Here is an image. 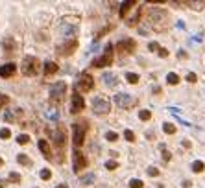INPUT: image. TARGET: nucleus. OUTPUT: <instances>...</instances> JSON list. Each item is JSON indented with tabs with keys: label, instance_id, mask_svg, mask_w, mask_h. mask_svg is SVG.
Wrapping results in <instances>:
<instances>
[{
	"label": "nucleus",
	"instance_id": "obj_1",
	"mask_svg": "<svg viewBox=\"0 0 205 188\" xmlns=\"http://www.w3.org/2000/svg\"><path fill=\"white\" fill-rule=\"evenodd\" d=\"M21 70H22V74H24V76H37V74H39V70H41V63H39L37 57L28 55V57H24V59H22Z\"/></svg>",
	"mask_w": 205,
	"mask_h": 188
},
{
	"label": "nucleus",
	"instance_id": "obj_2",
	"mask_svg": "<svg viewBox=\"0 0 205 188\" xmlns=\"http://www.w3.org/2000/svg\"><path fill=\"white\" fill-rule=\"evenodd\" d=\"M111 63H113V44L109 42V44L105 46V50H103L102 55L96 57V59H92L91 66H94V68H102V66H111Z\"/></svg>",
	"mask_w": 205,
	"mask_h": 188
},
{
	"label": "nucleus",
	"instance_id": "obj_3",
	"mask_svg": "<svg viewBox=\"0 0 205 188\" xmlns=\"http://www.w3.org/2000/svg\"><path fill=\"white\" fill-rule=\"evenodd\" d=\"M72 133H74V137H72V140H74V146L80 147L83 144V140H85V133H87V124L82 122V124H74L72 125Z\"/></svg>",
	"mask_w": 205,
	"mask_h": 188
},
{
	"label": "nucleus",
	"instance_id": "obj_4",
	"mask_svg": "<svg viewBox=\"0 0 205 188\" xmlns=\"http://www.w3.org/2000/svg\"><path fill=\"white\" fill-rule=\"evenodd\" d=\"M92 111L96 113V114H107L109 111H111V105L109 102L102 98V96H96L94 100H92Z\"/></svg>",
	"mask_w": 205,
	"mask_h": 188
},
{
	"label": "nucleus",
	"instance_id": "obj_5",
	"mask_svg": "<svg viewBox=\"0 0 205 188\" xmlns=\"http://www.w3.org/2000/svg\"><path fill=\"white\" fill-rule=\"evenodd\" d=\"M92 87H94V80H92V76H89L87 72H83L82 76H80V80L76 81V89L82 90V92H89Z\"/></svg>",
	"mask_w": 205,
	"mask_h": 188
},
{
	"label": "nucleus",
	"instance_id": "obj_6",
	"mask_svg": "<svg viewBox=\"0 0 205 188\" xmlns=\"http://www.w3.org/2000/svg\"><path fill=\"white\" fill-rule=\"evenodd\" d=\"M115 104L118 105V107H122V109H131L133 105L137 104V100H135L133 96H129V94L120 92V94H117V96H115Z\"/></svg>",
	"mask_w": 205,
	"mask_h": 188
},
{
	"label": "nucleus",
	"instance_id": "obj_7",
	"mask_svg": "<svg viewBox=\"0 0 205 188\" xmlns=\"http://www.w3.org/2000/svg\"><path fill=\"white\" fill-rule=\"evenodd\" d=\"M76 48H78V41H76V39H68L65 44H59V46H58V54L63 55V57H67V55L74 54Z\"/></svg>",
	"mask_w": 205,
	"mask_h": 188
},
{
	"label": "nucleus",
	"instance_id": "obj_8",
	"mask_svg": "<svg viewBox=\"0 0 205 188\" xmlns=\"http://www.w3.org/2000/svg\"><path fill=\"white\" fill-rule=\"evenodd\" d=\"M65 92H67V83H65V81H58V83H54L50 87V96H52V100H61L63 96H65Z\"/></svg>",
	"mask_w": 205,
	"mask_h": 188
},
{
	"label": "nucleus",
	"instance_id": "obj_9",
	"mask_svg": "<svg viewBox=\"0 0 205 188\" xmlns=\"http://www.w3.org/2000/svg\"><path fill=\"white\" fill-rule=\"evenodd\" d=\"M72 161H74V171H82L83 168L87 166V159L80 149H74L72 153Z\"/></svg>",
	"mask_w": 205,
	"mask_h": 188
},
{
	"label": "nucleus",
	"instance_id": "obj_10",
	"mask_svg": "<svg viewBox=\"0 0 205 188\" xmlns=\"http://www.w3.org/2000/svg\"><path fill=\"white\" fill-rule=\"evenodd\" d=\"M83 107H85L83 96H80L78 92H74V94H72V104H70V113H72V114H78V113L83 111Z\"/></svg>",
	"mask_w": 205,
	"mask_h": 188
},
{
	"label": "nucleus",
	"instance_id": "obj_11",
	"mask_svg": "<svg viewBox=\"0 0 205 188\" xmlns=\"http://www.w3.org/2000/svg\"><path fill=\"white\" fill-rule=\"evenodd\" d=\"M54 144L59 147V149H63V147L67 146V131L63 127H58L54 131Z\"/></svg>",
	"mask_w": 205,
	"mask_h": 188
},
{
	"label": "nucleus",
	"instance_id": "obj_12",
	"mask_svg": "<svg viewBox=\"0 0 205 188\" xmlns=\"http://www.w3.org/2000/svg\"><path fill=\"white\" fill-rule=\"evenodd\" d=\"M117 50H118L120 54H129V52H133V50H135V41H131V39L118 41V42H117Z\"/></svg>",
	"mask_w": 205,
	"mask_h": 188
},
{
	"label": "nucleus",
	"instance_id": "obj_13",
	"mask_svg": "<svg viewBox=\"0 0 205 188\" xmlns=\"http://www.w3.org/2000/svg\"><path fill=\"white\" fill-rule=\"evenodd\" d=\"M17 72V65L15 63H6L0 66V78H11Z\"/></svg>",
	"mask_w": 205,
	"mask_h": 188
},
{
	"label": "nucleus",
	"instance_id": "obj_14",
	"mask_svg": "<svg viewBox=\"0 0 205 188\" xmlns=\"http://www.w3.org/2000/svg\"><path fill=\"white\" fill-rule=\"evenodd\" d=\"M2 48H4L6 54H15L17 44H15V41H13V37H4V39H2Z\"/></svg>",
	"mask_w": 205,
	"mask_h": 188
},
{
	"label": "nucleus",
	"instance_id": "obj_15",
	"mask_svg": "<svg viewBox=\"0 0 205 188\" xmlns=\"http://www.w3.org/2000/svg\"><path fill=\"white\" fill-rule=\"evenodd\" d=\"M102 81L107 85V87H115V85L118 83V78H117V74H113V72H103Z\"/></svg>",
	"mask_w": 205,
	"mask_h": 188
},
{
	"label": "nucleus",
	"instance_id": "obj_16",
	"mask_svg": "<svg viewBox=\"0 0 205 188\" xmlns=\"http://www.w3.org/2000/svg\"><path fill=\"white\" fill-rule=\"evenodd\" d=\"M61 33H65V37H74L78 33V28L76 26H70V24H61Z\"/></svg>",
	"mask_w": 205,
	"mask_h": 188
},
{
	"label": "nucleus",
	"instance_id": "obj_17",
	"mask_svg": "<svg viewBox=\"0 0 205 188\" xmlns=\"http://www.w3.org/2000/svg\"><path fill=\"white\" fill-rule=\"evenodd\" d=\"M39 149L42 151V155H44V159H52V149H50V144H48V140H39Z\"/></svg>",
	"mask_w": 205,
	"mask_h": 188
},
{
	"label": "nucleus",
	"instance_id": "obj_18",
	"mask_svg": "<svg viewBox=\"0 0 205 188\" xmlns=\"http://www.w3.org/2000/svg\"><path fill=\"white\" fill-rule=\"evenodd\" d=\"M181 4L192 7V9H196V11H200V9L205 7V0H187V2H181Z\"/></svg>",
	"mask_w": 205,
	"mask_h": 188
},
{
	"label": "nucleus",
	"instance_id": "obj_19",
	"mask_svg": "<svg viewBox=\"0 0 205 188\" xmlns=\"http://www.w3.org/2000/svg\"><path fill=\"white\" fill-rule=\"evenodd\" d=\"M133 6H135V0H128V2H122V6H120V17H126V15H128V11H129Z\"/></svg>",
	"mask_w": 205,
	"mask_h": 188
},
{
	"label": "nucleus",
	"instance_id": "obj_20",
	"mask_svg": "<svg viewBox=\"0 0 205 188\" xmlns=\"http://www.w3.org/2000/svg\"><path fill=\"white\" fill-rule=\"evenodd\" d=\"M56 72H58V65H56V63H52V61L44 63V74H46V76L56 74Z\"/></svg>",
	"mask_w": 205,
	"mask_h": 188
},
{
	"label": "nucleus",
	"instance_id": "obj_21",
	"mask_svg": "<svg viewBox=\"0 0 205 188\" xmlns=\"http://www.w3.org/2000/svg\"><path fill=\"white\" fill-rule=\"evenodd\" d=\"M166 81H168L170 85H178L179 83V76H178L176 72H170V74L166 76Z\"/></svg>",
	"mask_w": 205,
	"mask_h": 188
},
{
	"label": "nucleus",
	"instance_id": "obj_22",
	"mask_svg": "<svg viewBox=\"0 0 205 188\" xmlns=\"http://www.w3.org/2000/svg\"><path fill=\"white\" fill-rule=\"evenodd\" d=\"M205 170V164L202 161H196V162H192V171H196V173H202Z\"/></svg>",
	"mask_w": 205,
	"mask_h": 188
},
{
	"label": "nucleus",
	"instance_id": "obj_23",
	"mask_svg": "<svg viewBox=\"0 0 205 188\" xmlns=\"http://www.w3.org/2000/svg\"><path fill=\"white\" fill-rule=\"evenodd\" d=\"M105 140H109V142H117V140H118V133H115V131H107V133H105Z\"/></svg>",
	"mask_w": 205,
	"mask_h": 188
},
{
	"label": "nucleus",
	"instance_id": "obj_24",
	"mask_svg": "<svg viewBox=\"0 0 205 188\" xmlns=\"http://www.w3.org/2000/svg\"><path fill=\"white\" fill-rule=\"evenodd\" d=\"M126 80H128V83H131V85L139 83V76H137V74H131V72L126 74Z\"/></svg>",
	"mask_w": 205,
	"mask_h": 188
},
{
	"label": "nucleus",
	"instance_id": "obj_25",
	"mask_svg": "<svg viewBox=\"0 0 205 188\" xmlns=\"http://www.w3.org/2000/svg\"><path fill=\"white\" fill-rule=\"evenodd\" d=\"M17 161H19L21 164H24V166H30V164H32V161H30V157H26L24 153H21V155L17 157Z\"/></svg>",
	"mask_w": 205,
	"mask_h": 188
},
{
	"label": "nucleus",
	"instance_id": "obj_26",
	"mask_svg": "<svg viewBox=\"0 0 205 188\" xmlns=\"http://www.w3.org/2000/svg\"><path fill=\"white\" fill-rule=\"evenodd\" d=\"M163 131L166 133V135H174V133H176V125H172V124H164V125H163Z\"/></svg>",
	"mask_w": 205,
	"mask_h": 188
},
{
	"label": "nucleus",
	"instance_id": "obj_27",
	"mask_svg": "<svg viewBox=\"0 0 205 188\" xmlns=\"http://www.w3.org/2000/svg\"><path fill=\"white\" fill-rule=\"evenodd\" d=\"M9 137H11V131H9L8 127H4V129H0V138H2V140H8Z\"/></svg>",
	"mask_w": 205,
	"mask_h": 188
},
{
	"label": "nucleus",
	"instance_id": "obj_28",
	"mask_svg": "<svg viewBox=\"0 0 205 188\" xmlns=\"http://www.w3.org/2000/svg\"><path fill=\"white\" fill-rule=\"evenodd\" d=\"M17 142H19L21 146H24V144L30 142V137H28V135H19V137H17Z\"/></svg>",
	"mask_w": 205,
	"mask_h": 188
},
{
	"label": "nucleus",
	"instance_id": "obj_29",
	"mask_svg": "<svg viewBox=\"0 0 205 188\" xmlns=\"http://www.w3.org/2000/svg\"><path fill=\"white\" fill-rule=\"evenodd\" d=\"M129 188H142V181L141 179H131L129 181Z\"/></svg>",
	"mask_w": 205,
	"mask_h": 188
},
{
	"label": "nucleus",
	"instance_id": "obj_30",
	"mask_svg": "<svg viewBox=\"0 0 205 188\" xmlns=\"http://www.w3.org/2000/svg\"><path fill=\"white\" fill-rule=\"evenodd\" d=\"M139 118H141V120H150V118H152V113L144 109V111H141V113H139Z\"/></svg>",
	"mask_w": 205,
	"mask_h": 188
},
{
	"label": "nucleus",
	"instance_id": "obj_31",
	"mask_svg": "<svg viewBox=\"0 0 205 188\" xmlns=\"http://www.w3.org/2000/svg\"><path fill=\"white\" fill-rule=\"evenodd\" d=\"M124 137H126V140H128V142H133V140H135V135H133V131H129V129H126V131H124Z\"/></svg>",
	"mask_w": 205,
	"mask_h": 188
},
{
	"label": "nucleus",
	"instance_id": "obj_32",
	"mask_svg": "<svg viewBox=\"0 0 205 188\" xmlns=\"http://www.w3.org/2000/svg\"><path fill=\"white\" fill-rule=\"evenodd\" d=\"M94 181V175L91 173V175H85V177H82V185H91Z\"/></svg>",
	"mask_w": 205,
	"mask_h": 188
},
{
	"label": "nucleus",
	"instance_id": "obj_33",
	"mask_svg": "<svg viewBox=\"0 0 205 188\" xmlns=\"http://www.w3.org/2000/svg\"><path fill=\"white\" fill-rule=\"evenodd\" d=\"M187 81H188V83H196V81H198V76H196L194 72H188V74H187Z\"/></svg>",
	"mask_w": 205,
	"mask_h": 188
},
{
	"label": "nucleus",
	"instance_id": "obj_34",
	"mask_svg": "<svg viewBox=\"0 0 205 188\" xmlns=\"http://www.w3.org/2000/svg\"><path fill=\"white\" fill-rule=\"evenodd\" d=\"M9 181H11V183H21V175L15 173V171H11V173H9Z\"/></svg>",
	"mask_w": 205,
	"mask_h": 188
},
{
	"label": "nucleus",
	"instance_id": "obj_35",
	"mask_svg": "<svg viewBox=\"0 0 205 188\" xmlns=\"http://www.w3.org/2000/svg\"><path fill=\"white\" fill-rule=\"evenodd\" d=\"M146 171H148V175H152V177H157V175H159V170H157V168H153V166H150Z\"/></svg>",
	"mask_w": 205,
	"mask_h": 188
},
{
	"label": "nucleus",
	"instance_id": "obj_36",
	"mask_svg": "<svg viewBox=\"0 0 205 188\" xmlns=\"http://www.w3.org/2000/svg\"><path fill=\"white\" fill-rule=\"evenodd\" d=\"M50 177H52V171H50V170H42V171H41V179L48 181Z\"/></svg>",
	"mask_w": 205,
	"mask_h": 188
},
{
	"label": "nucleus",
	"instance_id": "obj_37",
	"mask_svg": "<svg viewBox=\"0 0 205 188\" xmlns=\"http://www.w3.org/2000/svg\"><path fill=\"white\" fill-rule=\"evenodd\" d=\"M117 166H118L117 161H107V162H105V168H107V170H115Z\"/></svg>",
	"mask_w": 205,
	"mask_h": 188
},
{
	"label": "nucleus",
	"instance_id": "obj_38",
	"mask_svg": "<svg viewBox=\"0 0 205 188\" xmlns=\"http://www.w3.org/2000/svg\"><path fill=\"white\" fill-rule=\"evenodd\" d=\"M8 102H9V98H8V96H6V94H0V109H2V107H4V105L8 104Z\"/></svg>",
	"mask_w": 205,
	"mask_h": 188
},
{
	"label": "nucleus",
	"instance_id": "obj_39",
	"mask_svg": "<svg viewBox=\"0 0 205 188\" xmlns=\"http://www.w3.org/2000/svg\"><path fill=\"white\" fill-rule=\"evenodd\" d=\"M163 159H164V161H166V162H168L170 159H172V153H170L168 149H163Z\"/></svg>",
	"mask_w": 205,
	"mask_h": 188
},
{
	"label": "nucleus",
	"instance_id": "obj_40",
	"mask_svg": "<svg viewBox=\"0 0 205 188\" xmlns=\"http://www.w3.org/2000/svg\"><path fill=\"white\" fill-rule=\"evenodd\" d=\"M150 50H152V52H159V50H161V46H159L157 42H150Z\"/></svg>",
	"mask_w": 205,
	"mask_h": 188
},
{
	"label": "nucleus",
	"instance_id": "obj_41",
	"mask_svg": "<svg viewBox=\"0 0 205 188\" xmlns=\"http://www.w3.org/2000/svg\"><path fill=\"white\" fill-rule=\"evenodd\" d=\"M159 55H161V57H168V50H166V48H161V50H159Z\"/></svg>",
	"mask_w": 205,
	"mask_h": 188
},
{
	"label": "nucleus",
	"instance_id": "obj_42",
	"mask_svg": "<svg viewBox=\"0 0 205 188\" xmlns=\"http://www.w3.org/2000/svg\"><path fill=\"white\" fill-rule=\"evenodd\" d=\"M13 118H15V116H13L11 113H6V120H8V122H13Z\"/></svg>",
	"mask_w": 205,
	"mask_h": 188
},
{
	"label": "nucleus",
	"instance_id": "obj_43",
	"mask_svg": "<svg viewBox=\"0 0 205 188\" xmlns=\"http://www.w3.org/2000/svg\"><path fill=\"white\" fill-rule=\"evenodd\" d=\"M190 185H192L190 181H183V188H190Z\"/></svg>",
	"mask_w": 205,
	"mask_h": 188
},
{
	"label": "nucleus",
	"instance_id": "obj_44",
	"mask_svg": "<svg viewBox=\"0 0 205 188\" xmlns=\"http://www.w3.org/2000/svg\"><path fill=\"white\" fill-rule=\"evenodd\" d=\"M183 147H190V142H188V140H183Z\"/></svg>",
	"mask_w": 205,
	"mask_h": 188
},
{
	"label": "nucleus",
	"instance_id": "obj_45",
	"mask_svg": "<svg viewBox=\"0 0 205 188\" xmlns=\"http://www.w3.org/2000/svg\"><path fill=\"white\" fill-rule=\"evenodd\" d=\"M6 185H8L6 181H0V188H4V186H6Z\"/></svg>",
	"mask_w": 205,
	"mask_h": 188
},
{
	"label": "nucleus",
	"instance_id": "obj_46",
	"mask_svg": "<svg viewBox=\"0 0 205 188\" xmlns=\"http://www.w3.org/2000/svg\"><path fill=\"white\" fill-rule=\"evenodd\" d=\"M58 188H68V186H67V185H59Z\"/></svg>",
	"mask_w": 205,
	"mask_h": 188
},
{
	"label": "nucleus",
	"instance_id": "obj_47",
	"mask_svg": "<svg viewBox=\"0 0 205 188\" xmlns=\"http://www.w3.org/2000/svg\"><path fill=\"white\" fill-rule=\"evenodd\" d=\"M4 166V161H2V159H0V168Z\"/></svg>",
	"mask_w": 205,
	"mask_h": 188
}]
</instances>
